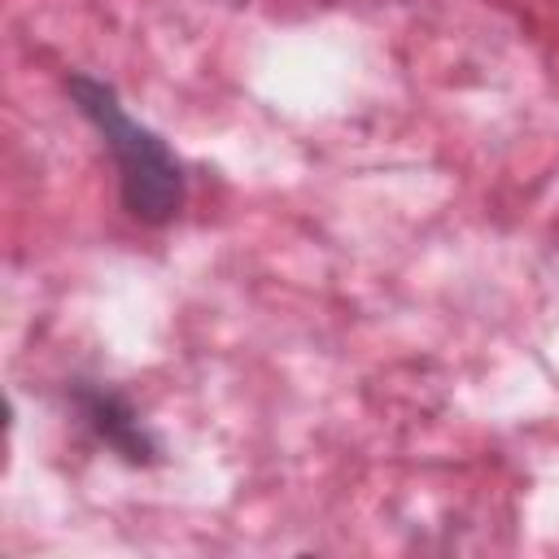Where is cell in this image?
Returning a JSON list of instances; mask_svg holds the SVG:
<instances>
[{
	"label": "cell",
	"mask_w": 559,
	"mask_h": 559,
	"mask_svg": "<svg viewBox=\"0 0 559 559\" xmlns=\"http://www.w3.org/2000/svg\"><path fill=\"white\" fill-rule=\"evenodd\" d=\"M74 105L83 109V118L96 122V131L105 135L114 162H118V183H122V205L140 218V223H166L179 214L183 205V170L170 157V148L140 122H131L114 96V87H105L100 79L74 74L70 83Z\"/></svg>",
	"instance_id": "cell-1"
},
{
	"label": "cell",
	"mask_w": 559,
	"mask_h": 559,
	"mask_svg": "<svg viewBox=\"0 0 559 559\" xmlns=\"http://www.w3.org/2000/svg\"><path fill=\"white\" fill-rule=\"evenodd\" d=\"M79 402H83L87 424H92V428H96L114 450H122L131 463L153 459V441L144 437V424L127 411V402H122V397L100 393V389H83V393H79Z\"/></svg>",
	"instance_id": "cell-2"
}]
</instances>
